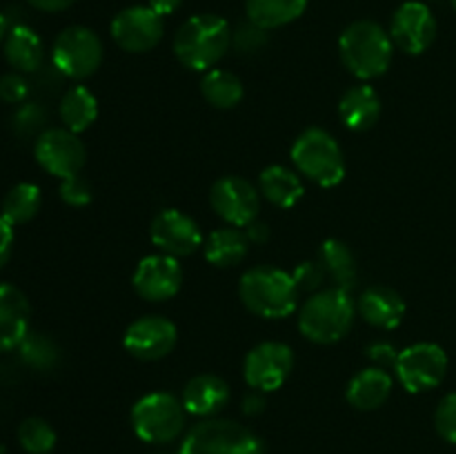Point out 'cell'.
<instances>
[{
	"instance_id": "cell-39",
	"label": "cell",
	"mask_w": 456,
	"mask_h": 454,
	"mask_svg": "<svg viewBox=\"0 0 456 454\" xmlns=\"http://www.w3.org/2000/svg\"><path fill=\"white\" fill-rule=\"evenodd\" d=\"M232 43H236V49H239V52H256V49L265 43V29H261V27L249 22L248 29L243 27V29L236 34V38H232Z\"/></svg>"
},
{
	"instance_id": "cell-24",
	"label": "cell",
	"mask_w": 456,
	"mask_h": 454,
	"mask_svg": "<svg viewBox=\"0 0 456 454\" xmlns=\"http://www.w3.org/2000/svg\"><path fill=\"white\" fill-rule=\"evenodd\" d=\"M249 245L252 243L240 227L225 225L205 236L203 254L209 265L227 270V267L240 265L248 258Z\"/></svg>"
},
{
	"instance_id": "cell-2",
	"label": "cell",
	"mask_w": 456,
	"mask_h": 454,
	"mask_svg": "<svg viewBox=\"0 0 456 454\" xmlns=\"http://www.w3.org/2000/svg\"><path fill=\"white\" fill-rule=\"evenodd\" d=\"M239 296L252 314L267 320L288 319L298 312L301 303L292 272L274 265H258L245 272L239 280Z\"/></svg>"
},
{
	"instance_id": "cell-8",
	"label": "cell",
	"mask_w": 456,
	"mask_h": 454,
	"mask_svg": "<svg viewBox=\"0 0 456 454\" xmlns=\"http://www.w3.org/2000/svg\"><path fill=\"white\" fill-rule=\"evenodd\" d=\"M102 40L94 29L71 25L56 36L52 47V65L61 76L85 80L98 71L102 62Z\"/></svg>"
},
{
	"instance_id": "cell-27",
	"label": "cell",
	"mask_w": 456,
	"mask_h": 454,
	"mask_svg": "<svg viewBox=\"0 0 456 454\" xmlns=\"http://www.w3.org/2000/svg\"><path fill=\"white\" fill-rule=\"evenodd\" d=\"M62 125L69 132L83 134L96 123L98 118V101L85 85H76V87L67 89L65 96L61 98V107H58Z\"/></svg>"
},
{
	"instance_id": "cell-12",
	"label": "cell",
	"mask_w": 456,
	"mask_h": 454,
	"mask_svg": "<svg viewBox=\"0 0 456 454\" xmlns=\"http://www.w3.org/2000/svg\"><path fill=\"white\" fill-rule=\"evenodd\" d=\"M294 369V352L288 343L263 341L248 352L243 363L245 383L254 392H276Z\"/></svg>"
},
{
	"instance_id": "cell-10",
	"label": "cell",
	"mask_w": 456,
	"mask_h": 454,
	"mask_svg": "<svg viewBox=\"0 0 456 454\" xmlns=\"http://www.w3.org/2000/svg\"><path fill=\"white\" fill-rule=\"evenodd\" d=\"M261 191L256 185L240 176H223L218 178L209 191V203L214 214L221 218L225 225L248 227L261 214Z\"/></svg>"
},
{
	"instance_id": "cell-41",
	"label": "cell",
	"mask_w": 456,
	"mask_h": 454,
	"mask_svg": "<svg viewBox=\"0 0 456 454\" xmlns=\"http://www.w3.org/2000/svg\"><path fill=\"white\" fill-rule=\"evenodd\" d=\"M34 9L38 12H47V13H58V12H65L69 9L76 0H27Z\"/></svg>"
},
{
	"instance_id": "cell-29",
	"label": "cell",
	"mask_w": 456,
	"mask_h": 454,
	"mask_svg": "<svg viewBox=\"0 0 456 454\" xmlns=\"http://www.w3.org/2000/svg\"><path fill=\"white\" fill-rule=\"evenodd\" d=\"M319 261L323 263L328 279L334 280V288L350 292L356 285V261L350 245L338 239L323 240L319 249Z\"/></svg>"
},
{
	"instance_id": "cell-6",
	"label": "cell",
	"mask_w": 456,
	"mask_h": 454,
	"mask_svg": "<svg viewBox=\"0 0 456 454\" xmlns=\"http://www.w3.org/2000/svg\"><path fill=\"white\" fill-rule=\"evenodd\" d=\"M187 409L172 392H150L132 408L134 434L150 445H167L185 432Z\"/></svg>"
},
{
	"instance_id": "cell-45",
	"label": "cell",
	"mask_w": 456,
	"mask_h": 454,
	"mask_svg": "<svg viewBox=\"0 0 456 454\" xmlns=\"http://www.w3.org/2000/svg\"><path fill=\"white\" fill-rule=\"evenodd\" d=\"M7 31H9V27H7V18L3 16V13H0V45L4 43V38H7Z\"/></svg>"
},
{
	"instance_id": "cell-32",
	"label": "cell",
	"mask_w": 456,
	"mask_h": 454,
	"mask_svg": "<svg viewBox=\"0 0 456 454\" xmlns=\"http://www.w3.org/2000/svg\"><path fill=\"white\" fill-rule=\"evenodd\" d=\"M18 443L27 454H49L56 448V430L45 418L29 417L18 427Z\"/></svg>"
},
{
	"instance_id": "cell-13",
	"label": "cell",
	"mask_w": 456,
	"mask_h": 454,
	"mask_svg": "<svg viewBox=\"0 0 456 454\" xmlns=\"http://www.w3.org/2000/svg\"><path fill=\"white\" fill-rule=\"evenodd\" d=\"M150 239L156 249L174 258H187L203 249L205 236L199 223L181 209L167 207L151 218Z\"/></svg>"
},
{
	"instance_id": "cell-42",
	"label": "cell",
	"mask_w": 456,
	"mask_h": 454,
	"mask_svg": "<svg viewBox=\"0 0 456 454\" xmlns=\"http://www.w3.org/2000/svg\"><path fill=\"white\" fill-rule=\"evenodd\" d=\"M181 4H183V0H150V3H147V7H151L160 18H165V16H172V13H176L178 9H181Z\"/></svg>"
},
{
	"instance_id": "cell-22",
	"label": "cell",
	"mask_w": 456,
	"mask_h": 454,
	"mask_svg": "<svg viewBox=\"0 0 456 454\" xmlns=\"http://www.w3.org/2000/svg\"><path fill=\"white\" fill-rule=\"evenodd\" d=\"M338 118L350 132H368L381 118V98L368 83L354 85L338 101Z\"/></svg>"
},
{
	"instance_id": "cell-18",
	"label": "cell",
	"mask_w": 456,
	"mask_h": 454,
	"mask_svg": "<svg viewBox=\"0 0 456 454\" xmlns=\"http://www.w3.org/2000/svg\"><path fill=\"white\" fill-rule=\"evenodd\" d=\"M356 314L377 329H396L405 319V301L396 289L386 285L368 288L356 301Z\"/></svg>"
},
{
	"instance_id": "cell-16",
	"label": "cell",
	"mask_w": 456,
	"mask_h": 454,
	"mask_svg": "<svg viewBox=\"0 0 456 454\" xmlns=\"http://www.w3.org/2000/svg\"><path fill=\"white\" fill-rule=\"evenodd\" d=\"M390 38L396 49L408 56L428 52L436 38V18L421 0H408L395 12L390 22Z\"/></svg>"
},
{
	"instance_id": "cell-19",
	"label": "cell",
	"mask_w": 456,
	"mask_h": 454,
	"mask_svg": "<svg viewBox=\"0 0 456 454\" xmlns=\"http://www.w3.org/2000/svg\"><path fill=\"white\" fill-rule=\"evenodd\" d=\"M31 307L18 288L0 283V352L18 350L29 329Z\"/></svg>"
},
{
	"instance_id": "cell-34",
	"label": "cell",
	"mask_w": 456,
	"mask_h": 454,
	"mask_svg": "<svg viewBox=\"0 0 456 454\" xmlns=\"http://www.w3.org/2000/svg\"><path fill=\"white\" fill-rule=\"evenodd\" d=\"M294 280H297L298 292L314 294L319 289H323L325 280H328V272H325L323 263L321 261H303L298 263L292 270Z\"/></svg>"
},
{
	"instance_id": "cell-1",
	"label": "cell",
	"mask_w": 456,
	"mask_h": 454,
	"mask_svg": "<svg viewBox=\"0 0 456 454\" xmlns=\"http://www.w3.org/2000/svg\"><path fill=\"white\" fill-rule=\"evenodd\" d=\"M230 22L216 13H199L178 27L174 36V56L185 69L209 71L227 56L232 47Z\"/></svg>"
},
{
	"instance_id": "cell-17",
	"label": "cell",
	"mask_w": 456,
	"mask_h": 454,
	"mask_svg": "<svg viewBox=\"0 0 456 454\" xmlns=\"http://www.w3.org/2000/svg\"><path fill=\"white\" fill-rule=\"evenodd\" d=\"M183 267L178 258L167 254H150L141 258L134 270L132 285L141 298L150 303H165L176 296L183 288Z\"/></svg>"
},
{
	"instance_id": "cell-3",
	"label": "cell",
	"mask_w": 456,
	"mask_h": 454,
	"mask_svg": "<svg viewBox=\"0 0 456 454\" xmlns=\"http://www.w3.org/2000/svg\"><path fill=\"white\" fill-rule=\"evenodd\" d=\"M354 316L356 305L347 289L323 288L298 307V329L316 345H332L350 334Z\"/></svg>"
},
{
	"instance_id": "cell-30",
	"label": "cell",
	"mask_w": 456,
	"mask_h": 454,
	"mask_svg": "<svg viewBox=\"0 0 456 454\" xmlns=\"http://www.w3.org/2000/svg\"><path fill=\"white\" fill-rule=\"evenodd\" d=\"M40 203H43V194H40L38 185H34V182H18L4 196L3 214L0 216L12 223L13 227L25 225V223H29L38 214Z\"/></svg>"
},
{
	"instance_id": "cell-46",
	"label": "cell",
	"mask_w": 456,
	"mask_h": 454,
	"mask_svg": "<svg viewBox=\"0 0 456 454\" xmlns=\"http://www.w3.org/2000/svg\"><path fill=\"white\" fill-rule=\"evenodd\" d=\"M450 3H452V7H454V12H456V0H450Z\"/></svg>"
},
{
	"instance_id": "cell-14",
	"label": "cell",
	"mask_w": 456,
	"mask_h": 454,
	"mask_svg": "<svg viewBox=\"0 0 456 454\" xmlns=\"http://www.w3.org/2000/svg\"><path fill=\"white\" fill-rule=\"evenodd\" d=\"M110 31L120 49L129 53H145L163 40L165 22L147 4H132L116 13Z\"/></svg>"
},
{
	"instance_id": "cell-11",
	"label": "cell",
	"mask_w": 456,
	"mask_h": 454,
	"mask_svg": "<svg viewBox=\"0 0 456 454\" xmlns=\"http://www.w3.org/2000/svg\"><path fill=\"white\" fill-rule=\"evenodd\" d=\"M36 163L56 178H69L83 172L87 163V147L78 134L67 127L45 129L34 145Z\"/></svg>"
},
{
	"instance_id": "cell-43",
	"label": "cell",
	"mask_w": 456,
	"mask_h": 454,
	"mask_svg": "<svg viewBox=\"0 0 456 454\" xmlns=\"http://www.w3.org/2000/svg\"><path fill=\"white\" fill-rule=\"evenodd\" d=\"M245 234H248L249 243L256 245V243H263V240L270 239V230H267V225H263V223L254 221L252 225L245 227Z\"/></svg>"
},
{
	"instance_id": "cell-33",
	"label": "cell",
	"mask_w": 456,
	"mask_h": 454,
	"mask_svg": "<svg viewBox=\"0 0 456 454\" xmlns=\"http://www.w3.org/2000/svg\"><path fill=\"white\" fill-rule=\"evenodd\" d=\"M47 123V111L38 105V102H22L16 109L12 118V127L18 136H36L38 138L40 129Z\"/></svg>"
},
{
	"instance_id": "cell-7",
	"label": "cell",
	"mask_w": 456,
	"mask_h": 454,
	"mask_svg": "<svg viewBox=\"0 0 456 454\" xmlns=\"http://www.w3.org/2000/svg\"><path fill=\"white\" fill-rule=\"evenodd\" d=\"M178 454H265V445L243 423L212 417L187 430Z\"/></svg>"
},
{
	"instance_id": "cell-15",
	"label": "cell",
	"mask_w": 456,
	"mask_h": 454,
	"mask_svg": "<svg viewBox=\"0 0 456 454\" xmlns=\"http://www.w3.org/2000/svg\"><path fill=\"white\" fill-rule=\"evenodd\" d=\"M178 343V328L174 320L165 319L159 314H147L129 323L125 329L123 345L134 359L145 361H160L174 352Z\"/></svg>"
},
{
	"instance_id": "cell-31",
	"label": "cell",
	"mask_w": 456,
	"mask_h": 454,
	"mask_svg": "<svg viewBox=\"0 0 456 454\" xmlns=\"http://www.w3.org/2000/svg\"><path fill=\"white\" fill-rule=\"evenodd\" d=\"M18 354H20L22 363L29 365L31 369H38V372H49L61 361V350H58L56 343L40 332L27 334L25 341L18 345Z\"/></svg>"
},
{
	"instance_id": "cell-26",
	"label": "cell",
	"mask_w": 456,
	"mask_h": 454,
	"mask_svg": "<svg viewBox=\"0 0 456 454\" xmlns=\"http://www.w3.org/2000/svg\"><path fill=\"white\" fill-rule=\"evenodd\" d=\"M310 0H245V13L252 25L261 29H279L298 20Z\"/></svg>"
},
{
	"instance_id": "cell-38",
	"label": "cell",
	"mask_w": 456,
	"mask_h": 454,
	"mask_svg": "<svg viewBox=\"0 0 456 454\" xmlns=\"http://www.w3.org/2000/svg\"><path fill=\"white\" fill-rule=\"evenodd\" d=\"M399 352L396 350L392 343L387 341H377L372 343V345H368V350H365V356H368L370 361H372V365H377V368H383V369H395L396 365V359H399Z\"/></svg>"
},
{
	"instance_id": "cell-5",
	"label": "cell",
	"mask_w": 456,
	"mask_h": 454,
	"mask_svg": "<svg viewBox=\"0 0 456 454\" xmlns=\"http://www.w3.org/2000/svg\"><path fill=\"white\" fill-rule=\"evenodd\" d=\"M289 156H292L294 169L303 178L325 190L337 187L346 178V156L337 138L328 129L310 127L298 134L297 141L292 142Z\"/></svg>"
},
{
	"instance_id": "cell-44",
	"label": "cell",
	"mask_w": 456,
	"mask_h": 454,
	"mask_svg": "<svg viewBox=\"0 0 456 454\" xmlns=\"http://www.w3.org/2000/svg\"><path fill=\"white\" fill-rule=\"evenodd\" d=\"M263 392H254L252 396H248V399L243 401V412L249 414V417H254V414H261L263 409H265V401H263Z\"/></svg>"
},
{
	"instance_id": "cell-40",
	"label": "cell",
	"mask_w": 456,
	"mask_h": 454,
	"mask_svg": "<svg viewBox=\"0 0 456 454\" xmlns=\"http://www.w3.org/2000/svg\"><path fill=\"white\" fill-rule=\"evenodd\" d=\"M13 249V225L0 216V270L7 265Z\"/></svg>"
},
{
	"instance_id": "cell-20",
	"label": "cell",
	"mask_w": 456,
	"mask_h": 454,
	"mask_svg": "<svg viewBox=\"0 0 456 454\" xmlns=\"http://www.w3.org/2000/svg\"><path fill=\"white\" fill-rule=\"evenodd\" d=\"M230 396V385L225 383V378L216 377V374H199L185 383L181 401L191 417L212 418L225 409Z\"/></svg>"
},
{
	"instance_id": "cell-21",
	"label": "cell",
	"mask_w": 456,
	"mask_h": 454,
	"mask_svg": "<svg viewBox=\"0 0 456 454\" xmlns=\"http://www.w3.org/2000/svg\"><path fill=\"white\" fill-rule=\"evenodd\" d=\"M392 390H395V377L387 369L370 365L350 378L346 399L359 412H372V409L383 408L387 403Z\"/></svg>"
},
{
	"instance_id": "cell-25",
	"label": "cell",
	"mask_w": 456,
	"mask_h": 454,
	"mask_svg": "<svg viewBox=\"0 0 456 454\" xmlns=\"http://www.w3.org/2000/svg\"><path fill=\"white\" fill-rule=\"evenodd\" d=\"M4 58L20 74H36L43 67L45 45L40 36L27 25H13L3 43Z\"/></svg>"
},
{
	"instance_id": "cell-36",
	"label": "cell",
	"mask_w": 456,
	"mask_h": 454,
	"mask_svg": "<svg viewBox=\"0 0 456 454\" xmlns=\"http://www.w3.org/2000/svg\"><path fill=\"white\" fill-rule=\"evenodd\" d=\"M61 194L62 203L69 205V207H85V205L92 203V185H89L87 178H83L80 174L69 178H62L61 181Z\"/></svg>"
},
{
	"instance_id": "cell-9",
	"label": "cell",
	"mask_w": 456,
	"mask_h": 454,
	"mask_svg": "<svg viewBox=\"0 0 456 454\" xmlns=\"http://www.w3.org/2000/svg\"><path fill=\"white\" fill-rule=\"evenodd\" d=\"M395 374L410 394H423L444 383L448 374V354L436 343H414L399 352Z\"/></svg>"
},
{
	"instance_id": "cell-37",
	"label": "cell",
	"mask_w": 456,
	"mask_h": 454,
	"mask_svg": "<svg viewBox=\"0 0 456 454\" xmlns=\"http://www.w3.org/2000/svg\"><path fill=\"white\" fill-rule=\"evenodd\" d=\"M27 96H29V83L20 71L0 76V101L9 105H20Z\"/></svg>"
},
{
	"instance_id": "cell-35",
	"label": "cell",
	"mask_w": 456,
	"mask_h": 454,
	"mask_svg": "<svg viewBox=\"0 0 456 454\" xmlns=\"http://www.w3.org/2000/svg\"><path fill=\"white\" fill-rule=\"evenodd\" d=\"M435 427L441 439L456 445V392H450L439 401L435 412Z\"/></svg>"
},
{
	"instance_id": "cell-4",
	"label": "cell",
	"mask_w": 456,
	"mask_h": 454,
	"mask_svg": "<svg viewBox=\"0 0 456 454\" xmlns=\"http://www.w3.org/2000/svg\"><path fill=\"white\" fill-rule=\"evenodd\" d=\"M338 56L352 76L368 83L390 69L395 43L390 31L383 29L379 22L356 20L343 29L338 38Z\"/></svg>"
},
{
	"instance_id": "cell-23",
	"label": "cell",
	"mask_w": 456,
	"mask_h": 454,
	"mask_svg": "<svg viewBox=\"0 0 456 454\" xmlns=\"http://www.w3.org/2000/svg\"><path fill=\"white\" fill-rule=\"evenodd\" d=\"M256 187L263 199L279 209H292L305 194L301 174L285 165H270L263 169Z\"/></svg>"
},
{
	"instance_id": "cell-28",
	"label": "cell",
	"mask_w": 456,
	"mask_h": 454,
	"mask_svg": "<svg viewBox=\"0 0 456 454\" xmlns=\"http://www.w3.org/2000/svg\"><path fill=\"white\" fill-rule=\"evenodd\" d=\"M200 93L214 109L227 111L240 105L245 96V87L243 80L236 74L214 67V69L205 71L203 80H200Z\"/></svg>"
}]
</instances>
